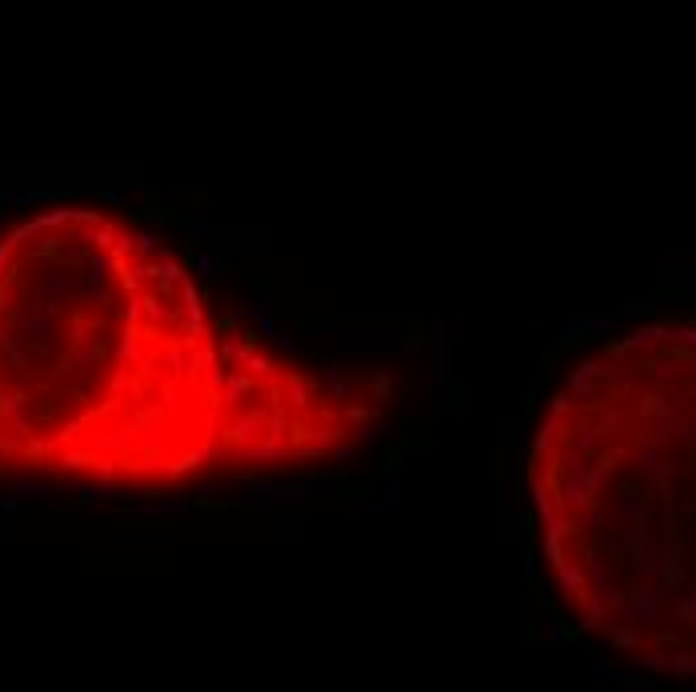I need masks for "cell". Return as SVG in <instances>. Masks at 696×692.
Wrapping results in <instances>:
<instances>
[{
	"label": "cell",
	"instance_id": "cell-1",
	"mask_svg": "<svg viewBox=\"0 0 696 692\" xmlns=\"http://www.w3.org/2000/svg\"><path fill=\"white\" fill-rule=\"evenodd\" d=\"M373 376H328L209 309L164 245L100 204L0 228V472L125 493L356 457Z\"/></svg>",
	"mask_w": 696,
	"mask_h": 692
}]
</instances>
